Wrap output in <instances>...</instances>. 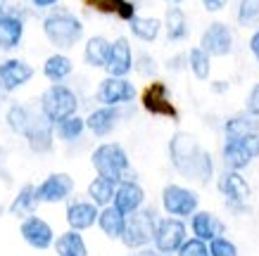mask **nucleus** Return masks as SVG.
Here are the masks:
<instances>
[{
    "instance_id": "nucleus-43",
    "label": "nucleus",
    "mask_w": 259,
    "mask_h": 256,
    "mask_svg": "<svg viewBox=\"0 0 259 256\" xmlns=\"http://www.w3.org/2000/svg\"><path fill=\"white\" fill-rule=\"evenodd\" d=\"M226 3L228 0H202V5L207 12H219V10L226 8Z\"/></svg>"
},
{
    "instance_id": "nucleus-42",
    "label": "nucleus",
    "mask_w": 259,
    "mask_h": 256,
    "mask_svg": "<svg viewBox=\"0 0 259 256\" xmlns=\"http://www.w3.org/2000/svg\"><path fill=\"white\" fill-rule=\"evenodd\" d=\"M188 67V55H174L171 60L166 62V69L169 71H183Z\"/></svg>"
},
{
    "instance_id": "nucleus-33",
    "label": "nucleus",
    "mask_w": 259,
    "mask_h": 256,
    "mask_svg": "<svg viewBox=\"0 0 259 256\" xmlns=\"http://www.w3.org/2000/svg\"><path fill=\"white\" fill-rule=\"evenodd\" d=\"M36 204H38V197H36V187L33 185H24L19 192H17L15 202L10 207V214H15V216H26V214H31L36 209Z\"/></svg>"
},
{
    "instance_id": "nucleus-37",
    "label": "nucleus",
    "mask_w": 259,
    "mask_h": 256,
    "mask_svg": "<svg viewBox=\"0 0 259 256\" xmlns=\"http://www.w3.org/2000/svg\"><path fill=\"white\" fill-rule=\"evenodd\" d=\"M176 256H209V242L197 240V237H188L183 242V247L176 251Z\"/></svg>"
},
{
    "instance_id": "nucleus-25",
    "label": "nucleus",
    "mask_w": 259,
    "mask_h": 256,
    "mask_svg": "<svg viewBox=\"0 0 259 256\" xmlns=\"http://www.w3.org/2000/svg\"><path fill=\"white\" fill-rule=\"evenodd\" d=\"M24 22L17 15H5L0 19V50H12L22 43Z\"/></svg>"
},
{
    "instance_id": "nucleus-9",
    "label": "nucleus",
    "mask_w": 259,
    "mask_h": 256,
    "mask_svg": "<svg viewBox=\"0 0 259 256\" xmlns=\"http://www.w3.org/2000/svg\"><path fill=\"white\" fill-rule=\"evenodd\" d=\"M136 85L128 81V78H117V76H107L98 83V90H95V100L100 102L102 107H119L124 102L136 100Z\"/></svg>"
},
{
    "instance_id": "nucleus-31",
    "label": "nucleus",
    "mask_w": 259,
    "mask_h": 256,
    "mask_svg": "<svg viewBox=\"0 0 259 256\" xmlns=\"http://www.w3.org/2000/svg\"><path fill=\"white\" fill-rule=\"evenodd\" d=\"M128 26H131V33H134L138 40H143V43L157 40L159 29H162L159 19H155V17H136V19L128 22Z\"/></svg>"
},
{
    "instance_id": "nucleus-45",
    "label": "nucleus",
    "mask_w": 259,
    "mask_h": 256,
    "mask_svg": "<svg viewBox=\"0 0 259 256\" xmlns=\"http://www.w3.org/2000/svg\"><path fill=\"white\" fill-rule=\"evenodd\" d=\"M228 88H231V85H228V81H212V90L217 95H224Z\"/></svg>"
},
{
    "instance_id": "nucleus-35",
    "label": "nucleus",
    "mask_w": 259,
    "mask_h": 256,
    "mask_svg": "<svg viewBox=\"0 0 259 256\" xmlns=\"http://www.w3.org/2000/svg\"><path fill=\"white\" fill-rule=\"evenodd\" d=\"M5 121H8V126L15 133L24 135L26 128H29V124H31V112L26 107H22V105H12V107L8 109V114H5Z\"/></svg>"
},
{
    "instance_id": "nucleus-13",
    "label": "nucleus",
    "mask_w": 259,
    "mask_h": 256,
    "mask_svg": "<svg viewBox=\"0 0 259 256\" xmlns=\"http://www.w3.org/2000/svg\"><path fill=\"white\" fill-rule=\"evenodd\" d=\"M71 192H74V178H71L69 173H53L40 185H36L38 202H48V204L64 202Z\"/></svg>"
},
{
    "instance_id": "nucleus-50",
    "label": "nucleus",
    "mask_w": 259,
    "mask_h": 256,
    "mask_svg": "<svg viewBox=\"0 0 259 256\" xmlns=\"http://www.w3.org/2000/svg\"><path fill=\"white\" fill-rule=\"evenodd\" d=\"M0 214H3V207H0Z\"/></svg>"
},
{
    "instance_id": "nucleus-2",
    "label": "nucleus",
    "mask_w": 259,
    "mask_h": 256,
    "mask_svg": "<svg viewBox=\"0 0 259 256\" xmlns=\"http://www.w3.org/2000/svg\"><path fill=\"white\" fill-rule=\"evenodd\" d=\"M91 164L98 176L121 183V180L131 178V159L126 155V149L119 142H102L93 149L91 155Z\"/></svg>"
},
{
    "instance_id": "nucleus-20",
    "label": "nucleus",
    "mask_w": 259,
    "mask_h": 256,
    "mask_svg": "<svg viewBox=\"0 0 259 256\" xmlns=\"http://www.w3.org/2000/svg\"><path fill=\"white\" fill-rule=\"evenodd\" d=\"M119 117H121V114H119L117 107H98L88 114L86 128L93 133L95 138H105V135H110V133L114 131Z\"/></svg>"
},
{
    "instance_id": "nucleus-29",
    "label": "nucleus",
    "mask_w": 259,
    "mask_h": 256,
    "mask_svg": "<svg viewBox=\"0 0 259 256\" xmlns=\"http://www.w3.org/2000/svg\"><path fill=\"white\" fill-rule=\"evenodd\" d=\"M57 256H88L86 240L76 230H67L55 240Z\"/></svg>"
},
{
    "instance_id": "nucleus-46",
    "label": "nucleus",
    "mask_w": 259,
    "mask_h": 256,
    "mask_svg": "<svg viewBox=\"0 0 259 256\" xmlns=\"http://www.w3.org/2000/svg\"><path fill=\"white\" fill-rule=\"evenodd\" d=\"M126 256H164V254H159L157 249H136V251H131Z\"/></svg>"
},
{
    "instance_id": "nucleus-30",
    "label": "nucleus",
    "mask_w": 259,
    "mask_h": 256,
    "mask_svg": "<svg viewBox=\"0 0 259 256\" xmlns=\"http://www.w3.org/2000/svg\"><path fill=\"white\" fill-rule=\"evenodd\" d=\"M164 26H166V38L171 43H179L188 36V19L183 15L181 8H169L164 17Z\"/></svg>"
},
{
    "instance_id": "nucleus-38",
    "label": "nucleus",
    "mask_w": 259,
    "mask_h": 256,
    "mask_svg": "<svg viewBox=\"0 0 259 256\" xmlns=\"http://www.w3.org/2000/svg\"><path fill=\"white\" fill-rule=\"evenodd\" d=\"M209 256H238V247L221 235L209 242Z\"/></svg>"
},
{
    "instance_id": "nucleus-14",
    "label": "nucleus",
    "mask_w": 259,
    "mask_h": 256,
    "mask_svg": "<svg viewBox=\"0 0 259 256\" xmlns=\"http://www.w3.org/2000/svg\"><path fill=\"white\" fill-rule=\"evenodd\" d=\"M143 204H145V190H143L141 183L134 178L121 180L117 185V194H114L112 207H117L124 216H131V214L143 209Z\"/></svg>"
},
{
    "instance_id": "nucleus-19",
    "label": "nucleus",
    "mask_w": 259,
    "mask_h": 256,
    "mask_svg": "<svg viewBox=\"0 0 259 256\" xmlns=\"http://www.w3.org/2000/svg\"><path fill=\"white\" fill-rule=\"evenodd\" d=\"M190 230H193V237H197V240L212 242L214 237H221L226 233V225L209 211H197L190 216Z\"/></svg>"
},
{
    "instance_id": "nucleus-3",
    "label": "nucleus",
    "mask_w": 259,
    "mask_h": 256,
    "mask_svg": "<svg viewBox=\"0 0 259 256\" xmlns=\"http://www.w3.org/2000/svg\"><path fill=\"white\" fill-rule=\"evenodd\" d=\"M43 31H46L48 40L60 50H69L81 40L83 36V24L79 22V17H74L71 12H53L46 17L43 22Z\"/></svg>"
},
{
    "instance_id": "nucleus-47",
    "label": "nucleus",
    "mask_w": 259,
    "mask_h": 256,
    "mask_svg": "<svg viewBox=\"0 0 259 256\" xmlns=\"http://www.w3.org/2000/svg\"><path fill=\"white\" fill-rule=\"evenodd\" d=\"M36 8H50V5H55L57 0H31Z\"/></svg>"
},
{
    "instance_id": "nucleus-23",
    "label": "nucleus",
    "mask_w": 259,
    "mask_h": 256,
    "mask_svg": "<svg viewBox=\"0 0 259 256\" xmlns=\"http://www.w3.org/2000/svg\"><path fill=\"white\" fill-rule=\"evenodd\" d=\"M126 218L121 211L117 209V207H105V209H100V216H98V228H100L102 233L107 235L110 240H121V235H124L126 230Z\"/></svg>"
},
{
    "instance_id": "nucleus-21",
    "label": "nucleus",
    "mask_w": 259,
    "mask_h": 256,
    "mask_svg": "<svg viewBox=\"0 0 259 256\" xmlns=\"http://www.w3.org/2000/svg\"><path fill=\"white\" fill-rule=\"evenodd\" d=\"M252 133H259V119L247 112L224 121V140H243Z\"/></svg>"
},
{
    "instance_id": "nucleus-17",
    "label": "nucleus",
    "mask_w": 259,
    "mask_h": 256,
    "mask_svg": "<svg viewBox=\"0 0 259 256\" xmlns=\"http://www.w3.org/2000/svg\"><path fill=\"white\" fill-rule=\"evenodd\" d=\"M134 69V50H131V43L126 36H119L114 43H112V55L110 62L105 67L107 76H117V78H126V74Z\"/></svg>"
},
{
    "instance_id": "nucleus-1",
    "label": "nucleus",
    "mask_w": 259,
    "mask_h": 256,
    "mask_svg": "<svg viewBox=\"0 0 259 256\" xmlns=\"http://www.w3.org/2000/svg\"><path fill=\"white\" fill-rule=\"evenodd\" d=\"M169 159L181 176L207 185L214 176V159L207 149L200 147L195 135L190 133H174L169 140Z\"/></svg>"
},
{
    "instance_id": "nucleus-8",
    "label": "nucleus",
    "mask_w": 259,
    "mask_h": 256,
    "mask_svg": "<svg viewBox=\"0 0 259 256\" xmlns=\"http://www.w3.org/2000/svg\"><path fill=\"white\" fill-rule=\"evenodd\" d=\"M188 240V225L183 223V218H159L157 228H155V240H152V247L157 249L159 254L171 256L176 254L183 242Z\"/></svg>"
},
{
    "instance_id": "nucleus-34",
    "label": "nucleus",
    "mask_w": 259,
    "mask_h": 256,
    "mask_svg": "<svg viewBox=\"0 0 259 256\" xmlns=\"http://www.w3.org/2000/svg\"><path fill=\"white\" fill-rule=\"evenodd\" d=\"M86 131V121L81 117H71V119H64L60 124L55 126V133L57 138L64 140V142H74V140H79Z\"/></svg>"
},
{
    "instance_id": "nucleus-10",
    "label": "nucleus",
    "mask_w": 259,
    "mask_h": 256,
    "mask_svg": "<svg viewBox=\"0 0 259 256\" xmlns=\"http://www.w3.org/2000/svg\"><path fill=\"white\" fill-rule=\"evenodd\" d=\"M141 105L145 112L155 114V117H166V119L179 121V109H176V105L171 102V93H169L166 83H162V81H155V83H150L148 88L143 90Z\"/></svg>"
},
{
    "instance_id": "nucleus-40",
    "label": "nucleus",
    "mask_w": 259,
    "mask_h": 256,
    "mask_svg": "<svg viewBox=\"0 0 259 256\" xmlns=\"http://www.w3.org/2000/svg\"><path fill=\"white\" fill-rule=\"evenodd\" d=\"M245 112L259 119V83L252 85L250 93H247V97H245Z\"/></svg>"
},
{
    "instance_id": "nucleus-41",
    "label": "nucleus",
    "mask_w": 259,
    "mask_h": 256,
    "mask_svg": "<svg viewBox=\"0 0 259 256\" xmlns=\"http://www.w3.org/2000/svg\"><path fill=\"white\" fill-rule=\"evenodd\" d=\"M240 142L245 145V149H247V155H250L252 159H257V157H259V133H252V135L243 138Z\"/></svg>"
},
{
    "instance_id": "nucleus-18",
    "label": "nucleus",
    "mask_w": 259,
    "mask_h": 256,
    "mask_svg": "<svg viewBox=\"0 0 259 256\" xmlns=\"http://www.w3.org/2000/svg\"><path fill=\"white\" fill-rule=\"evenodd\" d=\"M33 76L31 64H26L24 60H5L0 64V85L5 90H17L19 85L29 83Z\"/></svg>"
},
{
    "instance_id": "nucleus-48",
    "label": "nucleus",
    "mask_w": 259,
    "mask_h": 256,
    "mask_svg": "<svg viewBox=\"0 0 259 256\" xmlns=\"http://www.w3.org/2000/svg\"><path fill=\"white\" fill-rule=\"evenodd\" d=\"M166 3H169L171 8H179V5H181V3H183V0H166Z\"/></svg>"
},
{
    "instance_id": "nucleus-7",
    "label": "nucleus",
    "mask_w": 259,
    "mask_h": 256,
    "mask_svg": "<svg viewBox=\"0 0 259 256\" xmlns=\"http://www.w3.org/2000/svg\"><path fill=\"white\" fill-rule=\"evenodd\" d=\"M197 207H200V194L190 187L169 183L162 190V209L166 211V216L190 218L193 214H197Z\"/></svg>"
},
{
    "instance_id": "nucleus-6",
    "label": "nucleus",
    "mask_w": 259,
    "mask_h": 256,
    "mask_svg": "<svg viewBox=\"0 0 259 256\" xmlns=\"http://www.w3.org/2000/svg\"><path fill=\"white\" fill-rule=\"evenodd\" d=\"M219 192L224 194V202H226L228 211L233 214H247L250 211V183L240 176V171H224L219 176Z\"/></svg>"
},
{
    "instance_id": "nucleus-15",
    "label": "nucleus",
    "mask_w": 259,
    "mask_h": 256,
    "mask_svg": "<svg viewBox=\"0 0 259 256\" xmlns=\"http://www.w3.org/2000/svg\"><path fill=\"white\" fill-rule=\"evenodd\" d=\"M19 233L26 240V244H31L33 249H48L50 244H55V233H53L50 223L38 216L24 218L19 225Z\"/></svg>"
},
{
    "instance_id": "nucleus-26",
    "label": "nucleus",
    "mask_w": 259,
    "mask_h": 256,
    "mask_svg": "<svg viewBox=\"0 0 259 256\" xmlns=\"http://www.w3.org/2000/svg\"><path fill=\"white\" fill-rule=\"evenodd\" d=\"M117 185H119V183H114V180H110V178H105V176H95V178L91 180V185H88V197H91V202L98 204L100 209L110 207V204L114 202Z\"/></svg>"
},
{
    "instance_id": "nucleus-16",
    "label": "nucleus",
    "mask_w": 259,
    "mask_h": 256,
    "mask_svg": "<svg viewBox=\"0 0 259 256\" xmlns=\"http://www.w3.org/2000/svg\"><path fill=\"white\" fill-rule=\"evenodd\" d=\"M98 216H100V207L93 204L91 199H74L67 207V223L76 233L93 228L98 223Z\"/></svg>"
},
{
    "instance_id": "nucleus-49",
    "label": "nucleus",
    "mask_w": 259,
    "mask_h": 256,
    "mask_svg": "<svg viewBox=\"0 0 259 256\" xmlns=\"http://www.w3.org/2000/svg\"><path fill=\"white\" fill-rule=\"evenodd\" d=\"M3 17H5V10H3V8H0V19H3Z\"/></svg>"
},
{
    "instance_id": "nucleus-11",
    "label": "nucleus",
    "mask_w": 259,
    "mask_h": 256,
    "mask_svg": "<svg viewBox=\"0 0 259 256\" xmlns=\"http://www.w3.org/2000/svg\"><path fill=\"white\" fill-rule=\"evenodd\" d=\"M200 47H202L209 57H226V55L233 50V31H231L224 22L209 24L202 33Z\"/></svg>"
},
{
    "instance_id": "nucleus-12",
    "label": "nucleus",
    "mask_w": 259,
    "mask_h": 256,
    "mask_svg": "<svg viewBox=\"0 0 259 256\" xmlns=\"http://www.w3.org/2000/svg\"><path fill=\"white\" fill-rule=\"evenodd\" d=\"M53 135H55V124L40 112L31 114V124L24 133V138L29 142L33 152H50L53 149Z\"/></svg>"
},
{
    "instance_id": "nucleus-39",
    "label": "nucleus",
    "mask_w": 259,
    "mask_h": 256,
    "mask_svg": "<svg viewBox=\"0 0 259 256\" xmlns=\"http://www.w3.org/2000/svg\"><path fill=\"white\" fill-rule=\"evenodd\" d=\"M136 71L141 74V76H155L157 74V62H155V57L150 53H141L138 57H136L134 62Z\"/></svg>"
},
{
    "instance_id": "nucleus-32",
    "label": "nucleus",
    "mask_w": 259,
    "mask_h": 256,
    "mask_svg": "<svg viewBox=\"0 0 259 256\" xmlns=\"http://www.w3.org/2000/svg\"><path fill=\"white\" fill-rule=\"evenodd\" d=\"M188 69L193 71V76L197 81H207L209 71H212V57L202 47H193V50H188Z\"/></svg>"
},
{
    "instance_id": "nucleus-24",
    "label": "nucleus",
    "mask_w": 259,
    "mask_h": 256,
    "mask_svg": "<svg viewBox=\"0 0 259 256\" xmlns=\"http://www.w3.org/2000/svg\"><path fill=\"white\" fill-rule=\"evenodd\" d=\"M221 159L228 171H243L250 166L252 157L240 140H224V149H221Z\"/></svg>"
},
{
    "instance_id": "nucleus-22",
    "label": "nucleus",
    "mask_w": 259,
    "mask_h": 256,
    "mask_svg": "<svg viewBox=\"0 0 259 256\" xmlns=\"http://www.w3.org/2000/svg\"><path fill=\"white\" fill-rule=\"evenodd\" d=\"M110 55H112V43L105 36H91L86 40V47H83V60H86L88 67H107L110 62Z\"/></svg>"
},
{
    "instance_id": "nucleus-4",
    "label": "nucleus",
    "mask_w": 259,
    "mask_h": 256,
    "mask_svg": "<svg viewBox=\"0 0 259 256\" xmlns=\"http://www.w3.org/2000/svg\"><path fill=\"white\" fill-rule=\"evenodd\" d=\"M157 221H159L157 211L150 209V207H143L141 211L131 214V216L126 218V230H124V235H121L124 247L136 251V249H145L148 244H152Z\"/></svg>"
},
{
    "instance_id": "nucleus-27",
    "label": "nucleus",
    "mask_w": 259,
    "mask_h": 256,
    "mask_svg": "<svg viewBox=\"0 0 259 256\" xmlns=\"http://www.w3.org/2000/svg\"><path fill=\"white\" fill-rule=\"evenodd\" d=\"M91 5H93L98 12H102V15H114V17H119V19H124V22L136 19L134 0H91Z\"/></svg>"
},
{
    "instance_id": "nucleus-5",
    "label": "nucleus",
    "mask_w": 259,
    "mask_h": 256,
    "mask_svg": "<svg viewBox=\"0 0 259 256\" xmlns=\"http://www.w3.org/2000/svg\"><path fill=\"white\" fill-rule=\"evenodd\" d=\"M76 109H79V97H76V93L71 88H67L62 83L50 85L43 93V97H40V112L55 126L60 121H64V119L76 117Z\"/></svg>"
},
{
    "instance_id": "nucleus-51",
    "label": "nucleus",
    "mask_w": 259,
    "mask_h": 256,
    "mask_svg": "<svg viewBox=\"0 0 259 256\" xmlns=\"http://www.w3.org/2000/svg\"><path fill=\"white\" fill-rule=\"evenodd\" d=\"M88 3H91V0H88Z\"/></svg>"
},
{
    "instance_id": "nucleus-44",
    "label": "nucleus",
    "mask_w": 259,
    "mask_h": 256,
    "mask_svg": "<svg viewBox=\"0 0 259 256\" xmlns=\"http://www.w3.org/2000/svg\"><path fill=\"white\" fill-rule=\"evenodd\" d=\"M250 53L254 55V60L259 62V29L250 36Z\"/></svg>"
},
{
    "instance_id": "nucleus-36",
    "label": "nucleus",
    "mask_w": 259,
    "mask_h": 256,
    "mask_svg": "<svg viewBox=\"0 0 259 256\" xmlns=\"http://www.w3.org/2000/svg\"><path fill=\"white\" fill-rule=\"evenodd\" d=\"M238 24L240 26L259 24V0H240V5H238Z\"/></svg>"
},
{
    "instance_id": "nucleus-28",
    "label": "nucleus",
    "mask_w": 259,
    "mask_h": 256,
    "mask_svg": "<svg viewBox=\"0 0 259 256\" xmlns=\"http://www.w3.org/2000/svg\"><path fill=\"white\" fill-rule=\"evenodd\" d=\"M71 71H74V64L67 55H53V57H48L46 64H43V76L48 81H53V83H62L64 78L71 76Z\"/></svg>"
}]
</instances>
